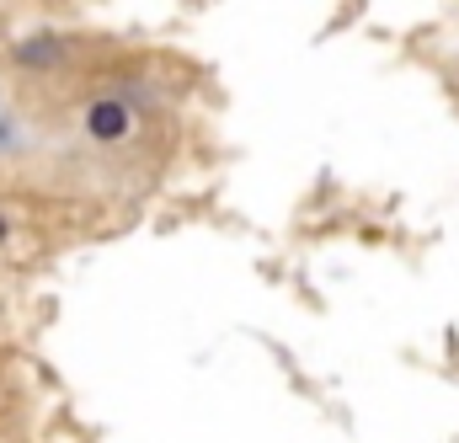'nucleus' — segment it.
I'll return each mask as SVG.
<instances>
[{
	"label": "nucleus",
	"mask_w": 459,
	"mask_h": 443,
	"mask_svg": "<svg viewBox=\"0 0 459 443\" xmlns=\"http://www.w3.org/2000/svg\"><path fill=\"white\" fill-rule=\"evenodd\" d=\"M86 128L97 139H123L128 134V108L123 102H97V108L86 112Z\"/></svg>",
	"instance_id": "1"
},
{
	"label": "nucleus",
	"mask_w": 459,
	"mask_h": 443,
	"mask_svg": "<svg viewBox=\"0 0 459 443\" xmlns=\"http://www.w3.org/2000/svg\"><path fill=\"white\" fill-rule=\"evenodd\" d=\"M16 59H22V65H54V59H59V43H22Z\"/></svg>",
	"instance_id": "2"
},
{
	"label": "nucleus",
	"mask_w": 459,
	"mask_h": 443,
	"mask_svg": "<svg viewBox=\"0 0 459 443\" xmlns=\"http://www.w3.org/2000/svg\"><path fill=\"white\" fill-rule=\"evenodd\" d=\"M0 235H5V224H0Z\"/></svg>",
	"instance_id": "3"
}]
</instances>
